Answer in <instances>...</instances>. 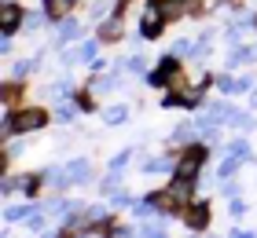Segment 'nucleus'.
<instances>
[{
	"instance_id": "1",
	"label": "nucleus",
	"mask_w": 257,
	"mask_h": 238,
	"mask_svg": "<svg viewBox=\"0 0 257 238\" xmlns=\"http://www.w3.org/2000/svg\"><path fill=\"white\" fill-rule=\"evenodd\" d=\"M44 121H48L44 110H19L11 117V128H15V132H33V128H44Z\"/></svg>"
},
{
	"instance_id": "2",
	"label": "nucleus",
	"mask_w": 257,
	"mask_h": 238,
	"mask_svg": "<svg viewBox=\"0 0 257 238\" xmlns=\"http://www.w3.org/2000/svg\"><path fill=\"white\" fill-rule=\"evenodd\" d=\"M162 19H166V11L158 8V0H151V4L144 8V37H155V33L162 30Z\"/></svg>"
},
{
	"instance_id": "3",
	"label": "nucleus",
	"mask_w": 257,
	"mask_h": 238,
	"mask_svg": "<svg viewBox=\"0 0 257 238\" xmlns=\"http://www.w3.org/2000/svg\"><path fill=\"white\" fill-rule=\"evenodd\" d=\"M202 158H206L202 150H188V154L180 158V165H177V176H188V180H195V176H198V165H202Z\"/></svg>"
},
{
	"instance_id": "4",
	"label": "nucleus",
	"mask_w": 257,
	"mask_h": 238,
	"mask_svg": "<svg viewBox=\"0 0 257 238\" xmlns=\"http://www.w3.org/2000/svg\"><path fill=\"white\" fill-rule=\"evenodd\" d=\"M22 19H26V15H22V11H19L15 4H11V0H8L4 8H0V26H4V33L19 30V22H22Z\"/></svg>"
},
{
	"instance_id": "5",
	"label": "nucleus",
	"mask_w": 257,
	"mask_h": 238,
	"mask_svg": "<svg viewBox=\"0 0 257 238\" xmlns=\"http://www.w3.org/2000/svg\"><path fill=\"white\" fill-rule=\"evenodd\" d=\"M206 223H209V209H206V201H198V205L188 209V227L191 231H202Z\"/></svg>"
},
{
	"instance_id": "6",
	"label": "nucleus",
	"mask_w": 257,
	"mask_h": 238,
	"mask_svg": "<svg viewBox=\"0 0 257 238\" xmlns=\"http://www.w3.org/2000/svg\"><path fill=\"white\" fill-rule=\"evenodd\" d=\"M96 48H99L96 41H85V44H77L66 59H70V63H92V59H96Z\"/></svg>"
},
{
	"instance_id": "7",
	"label": "nucleus",
	"mask_w": 257,
	"mask_h": 238,
	"mask_svg": "<svg viewBox=\"0 0 257 238\" xmlns=\"http://www.w3.org/2000/svg\"><path fill=\"white\" fill-rule=\"evenodd\" d=\"M66 176H70V183H88L92 180V165L88 161H70Z\"/></svg>"
},
{
	"instance_id": "8",
	"label": "nucleus",
	"mask_w": 257,
	"mask_h": 238,
	"mask_svg": "<svg viewBox=\"0 0 257 238\" xmlns=\"http://www.w3.org/2000/svg\"><path fill=\"white\" fill-rule=\"evenodd\" d=\"M191 183H195V180H188V176H180V180L169 187L173 201H191Z\"/></svg>"
},
{
	"instance_id": "9",
	"label": "nucleus",
	"mask_w": 257,
	"mask_h": 238,
	"mask_svg": "<svg viewBox=\"0 0 257 238\" xmlns=\"http://www.w3.org/2000/svg\"><path fill=\"white\" fill-rule=\"evenodd\" d=\"M70 8H74V0H44V15H52V19L70 15Z\"/></svg>"
},
{
	"instance_id": "10",
	"label": "nucleus",
	"mask_w": 257,
	"mask_h": 238,
	"mask_svg": "<svg viewBox=\"0 0 257 238\" xmlns=\"http://www.w3.org/2000/svg\"><path fill=\"white\" fill-rule=\"evenodd\" d=\"M250 59H257V52H253V48H231V52H228V70H231V66L250 63Z\"/></svg>"
},
{
	"instance_id": "11",
	"label": "nucleus",
	"mask_w": 257,
	"mask_h": 238,
	"mask_svg": "<svg viewBox=\"0 0 257 238\" xmlns=\"http://www.w3.org/2000/svg\"><path fill=\"white\" fill-rule=\"evenodd\" d=\"M110 88H121V77H118V74H107V77H96V81H92V92H96V95L110 92Z\"/></svg>"
},
{
	"instance_id": "12",
	"label": "nucleus",
	"mask_w": 257,
	"mask_h": 238,
	"mask_svg": "<svg viewBox=\"0 0 257 238\" xmlns=\"http://www.w3.org/2000/svg\"><path fill=\"white\" fill-rule=\"evenodd\" d=\"M169 74H177V63H173V55L162 63V70H155V74H151V85H166Z\"/></svg>"
},
{
	"instance_id": "13",
	"label": "nucleus",
	"mask_w": 257,
	"mask_h": 238,
	"mask_svg": "<svg viewBox=\"0 0 257 238\" xmlns=\"http://www.w3.org/2000/svg\"><path fill=\"white\" fill-rule=\"evenodd\" d=\"M99 37H103V41H114V37H121V22H118V19H110V22H103V30H99Z\"/></svg>"
},
{
	"instance_id": "14",
	"label": "nucleus",
	"mask_w": 257,
	"mask_h": 238,
	"mask_svg": "<svg viewBox=\"0 0 257 238\" xmlns=\"http://www.w3.org/2000/svg\"><path fill=\"white\" fill-rule=\"evenodd\" d=\"M125 117H128V110H125V106H110V110L103 114V121H107V125H121Z\"/></svg>"
},
{
	"instance_id": "15",
	"label": "nucleus",
	"mask_w": 257,
	"mask_h": 238,
	"mask_svg": "<svg viewBox=\"0 0 257 238\" xmlns=\"http://www.w3.org/2000/svg\"><path fill=\"white\" fill-rule=\"evenodd\" d=\"M77 22H63V26H59V41H55V44H66V41H74L77 37Z\"/></svg>"
},
{
	"instance_id": "16",
	"label": "nucleus",
	"mask_w": 257,
	"mask_h": 238,
	"mask_svg": "<svg viewBox=\"0 0 257 238\" xmlns=\"http://www.w3.org/2000/svg\"><path fill=\"white\" fill-rule=\"evenodd\" d=\"M52 187H66L70 183V176H63V169H48V176H44Z\"/></svg>"
},
{
	"instance_id": "17",
	"label": "nucleus",
	"mask_w": 257,
	"mask_h": 238,
	"mask_svg": "<svg viewBox=\"0 0 257 238\" xmlns=\"http://www.w3.org/2000/svg\"><path fill=\"white\" fill-rule=\"evenodd\" d=\"M147 176H155V172H169V161L166 158H158V161H147V169H144Z\"/></svg>"
},
{
	"instance_id": "18",
	"label": "nucleus",
	"mask_w": 257,
	"mask_h": 238,
	"mask_svg": "<svg viewBox=\"0 0 257 238\" xmlns=\"http://www.w3.org/2000/svg\"><path fill=\"white\" fill-rule=\"evenodd\" d=\"M74 114H77V110H74L70 103H63L59 110H55V117H59V121H74Z\"/></svg>"
},
{
	"instance_id": "19",
	"label": "nucleus",
	"mask_w": 257,
	"mask_h": 238,
	"mask_svg": "<svg viewBox=\"0 0 257 238\" xmlns=\"http://www.w3.org/2000/svg\"><path fill=\"white\" fill-rule=\"evenodd\" d=\"M158 8L166 11V15H177V11H180V0H158Z\"/></svg>"
},
{
	"instance_id": "20",
	"label": "nucleus",
	"mask_w": 257,
	"mask_h": 238,
	"mask_svg": "<svg viewBox=\"0 0 257 238\" xmlns=\"http://www.w3.org/2000/svg\"><path fill=\"white\" fill-rule=\"evenodd\" d=\"M231 154H235V158H246V154H250L246 139H235V143H231Z\"/></svg>"
},
{
	"instance_id": "21",
	"label": "nucleus",
	"mask_w": 257,
	"mask_h": 238,
	"mask_svg": "<svg viewBox=\"0 0 257 238\" xmlns=\"http://www.w3.org/2000/svg\"><path fill=\"white\" fill-rule=\"evenodd\" d=\"M235 169H239V158H235V154H231V158H228L224 165H220V176H231Z\"/></svg>"
},
{
	"instance_id": "22",
	"label": "nucleus",
	"mask_w": 257,
	"mask_h": 238,
	"mask_svg": "<svg viewBox=\"0 0 257 238\" xmlns=\"http://www.w3.org/2000/svg\"><path fill=\"white\" fill-rule=\"evenodd\" d=\"M144 234H166V227H162V220H151V223H144Z\"/></svg>"
},
{
	"instance_id": "23",
	"label": "nucleus",
	"mask_w": 257,
	"mask_h": 238,
	"mask_svg": "<svg viewBox=\"0 0 257 238\" xmlns=\"http://www.w3.org/2000/svg\"><path fill=\"white\" fill-rule=\"evenodd\" d=\"M41 19H44V15H26V19H22V26H26V30H37Z\"/></svg>"
}]
</instances>
